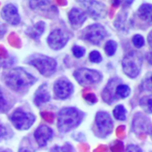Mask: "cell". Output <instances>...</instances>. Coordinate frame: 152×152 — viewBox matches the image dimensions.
Masks as SVG:
<instances>
[{"label": "cell", "instance_id": "obj_14", "mask_svg": "<svg viewBox=\"0 0 152 152\" xmlns=\"http://www.w3.org/2000/svg\"><path fill=\"white\" fill-rule=\"evenodd\" d=\"M68 19L72 26H73L74 28H78L85 23V21L87 20V15L83 10L74 7L72 8L69 12Z\"/></svg>", "mask_w": 152, "mask_h": 152}, {"label": "cell", "instance_id": "obj_35", "mask_svg": "<svg viewBox=\"0 0 152 152\" xmlns=\"http://www.w3.org/2000/svg\"><path fill=\"white\" fill-rule=\"evenodd\" d=\"M19 152H34V151L31 150V148H29L28 147H22V148H20Z\"/></svg>", "mask_w": 152, "mask_h": 152}, {"label": "cell", "instance_id": "obj_27", "mask_svg": "<svg viewBox=\"0 0 152 152\" xmlns=\"http://www.w3.org/2000/svg\"><path fill=\"white\" fill-rule=\"evenodd\" d=\"M89 59L90 61H91L92 63H95V64H99L102 61V56L100 55V53L99 51H92L91 52L90 56H89Z\"/></svg>", "mask_w": 152, "mask_h": 152}, {"label": "cell", "instance_id": "obj_16", "mask_svg": "<svg viewBox=\"0 0 152 152\" xmlns=\"http://www.w3.org/2000/svg\"><path fill=\"white\" fill-rule=\"evenodd\" d=\"M50 99H51V96L48 90V85L46 83L40 85L34 94V99H33L34 104L39 107L43 104L49 102Z\"/></svg>", "mask_w": 152, "mask_h": 152}, {"label": "cell", "instance_id": "obj_34", "mask_svg": "<svg viewBox=\"0 0 152 152\" xmlns=\"http://www.w3.org/2000/svg\"><path fill=\"white\" fill-rule=\"evenodd\" d=\"M146 58H147L148 62L152 65V51H151V52L147 53V55H146Z\"/></svg>", "mask_w": 152, "mask_h": 152}, {"label": "cell", "instance_id": "obj_12", "mask_svg": "<svg viewBox=\"0 0 152 152\" xmlns=\"http://www.w3.org/2000/svg\"><path fill=\"white\" fill-rule=\"evenodd\" d=\"M1 17L5 22L11 25H18L21 22V17L18 13V9L13 4H7L2 8Z\"/></svg>", "mask_w": 152, "mask_h": 152}, {"label": "cell", "instance_id": "obj_21", "mask_svg": "<svg viewBox=\"0 0 152 152\" xmlns=\"http://www.w3.org/2000/svg\"><path fill=\"white\" fill-rule=\"evenodd\" d=\"M131 93V89L128 85L125 84H118L116 89H115V94L117 97L121 98V99H125L127 98Z\"/></svg>", "mask_w": 152, "mask_h": 152}, {"label": "cell", "instance_id": "obj_37", "mask_svg": "<svg viewBox=\"0 0 152 152\" xmlns=\"http://www.w3.org/2000/svg\"><path fill=\"white\" fill-rule=\"evenodd\" d=\"M0 152H12L10 149H0Z\"/></svg>", "mask_w": 152, "mask_h": 152}, {"label": "cell", "instance_id": "obj_33", "mask_svg": "<svg viewBox=\"0 0 152 152\" xmlns=\"http://www.w3.org/2000/svg\"><path fill=\"white\" fill-rule=\"evenodd\" d=\"M6 31H7V27L4 24L0 23V39H1L5 35Z\"/></svg>", "mask_w": 152, "mask_h": 152}, {"label": "cell", "instance_id": "obj_9", "mask_svg": "<svg viewBox=\"0 0 152 152\" xmlns=\"http://www.w3.org/2000/svg\"><path fill=\"white\" fill-rule=\"evenodd\" d=\"M69 40V35L61 29H56L48 37V44L54 50H60L65 47Z\"/></svg>", "mask_w": 152, "mask_h": 152}, {"label": "cell", "instance_id": "obj_24", "mask_svg": "<svg viewBox=\"0 0 152 152\" xmlns=\"http://www.w3.org/2000/svg\"><path fill=\"white\" fill-rule=\"evenodd\" d=\"M117 49V43L114 40H108L105 45V51L107 56H112L115 55Z\"/></svg>", "mask_w": 152, "mask_h": 152}, {"label": "cell", "instance_id": "obj_30", "mask_svg": "<svg viewBox=\"0 0 152 152\" xmlns=\"http://www.w3.org/2000/svg\"><path fill=\"white\" fill-rule=\"evenodd\" d=\"M50 152H72V148L68 145L55 146L51 148Z\"/></svg>", "mask_w": 152, "mask_h": 152}, {"label": "cell", "instance_id": "obj_23", "mask_svg": "<svg viewBox=\"0 0 152 152\" xmlns=\"http://www.w3.org/2000/svg\"><path fill=\"white\" fill-rule=\"evenodd\" d=\"M113 115L115 119L120 121H124L126 119V109L123 105H118L115 107Z\"/></svg>", "mask_w": 152, "mask_h": 152}, {"label": "cell", "instance_id": "obj_7", "mask_svg": "<svg viewBox=\"0 0 152 152\" xmlns=\"http://www.w3.org/2000/svg\"><path fill=\"white\" fill-rule=\"evenodd\" d=\"M107 32L105 27L99 23H94L88 26L83 31V38L93 45H100L102 40L107 37Z\"/></svg>", "mask_w": 152, "mask_h": 152}, {"label": "cell", "instance_id": "obj_19", "mask_svg": "<svg viewBox=\"0 0 152 152\" xmlns=\"http://www.w3.org/2000/svg\"><path fill=\"white\" fill-rule=\"evenodd\" d=\"M139 17L147 23H152V5L143 4L139 7L138 10Z\"/></svg>", "mask_w": 152, "mask_h": 152}, {"label": "cell", "instance_id": "obj_29", "mask_svg": "<svg viewBox=\"0 0 152 152\" xmlns=\"http://www.w3.org/2000/svg\"><path fill=\"white\" fill-rule=\"evenodd\" d=\"M132 43H133V45H134L136 48H141V47L144 46L145 41H144V39H143V37H142L141 35L136 34V35L132 38Z\"/></svg>", "mask_w": 152, "mask_h": 152}, {"label": "cell", "instance_id": "obj_32", "mask_svg": "<svg viewBox=\"0 0 152 152\" xmlns=\"http://www.w3.org/2000/svg\"><path fill=\"white\" fill-rule=\"evenodd\" d=\"M125 152H142V150H141L140 148H139L138 146L131 144V145L127 146Z\"/></svg>", "mask_w": 152, "mask_h": 152}, {"label": "cell", "instance_id": "obj_13", "mask_svg": "<svg viewBox=\"0 0 152 152\" xmlns=\"http://www.w3.org/2000/svg\"><path fill=\"white\" fill-rule=\"evenodd\" d=\"M54 132L53 130L45 124L39 125L34 132V138L39 147H45L48 140H50L53 138Z\"/></svg>", "mask_w": 152, "mask_h": 152}, {"label": "cell", "instance_id": "obj_5", "mask_svg": "<svg viewBox=\"0 0 152 152\" xmlns=\"http://www.w3.org/2000/svg\"><path fill=\"white\" fill-rule=\"evenodd\" d=\"M10 120L17 130L25 131L32 126L35 123L36 116L32 113L26 112L23 108L19 107L12 113L10 115Z\"/></svg>", "mask_w": 152, "mask_h": 152}, {"label": "cell", "instance_id": "obj_36", "mask_svg": "<svg viewBox=\"0 0 152 152\" xmlns=\"http://www.w3.org/2000/svg\"><path fill=\"white\" fill-rule=\"evenodd\" d=\"M148 44H149L150 48H152V31L149 32V34L148 36Z\"/></svg>", "mask_w": 152, "mask_h": 152}, {"label": "cell", "instance_id": "obj_11", "mask_svg": "<svg viewBox=\"0 0 152 152\" xmlns=\"http://www.w3.org/2000/svg\"><path fill=\"white\" fill-rule=\"evenodd\" d=\"M79 3L83 7L86 15L88 14L93 19L98 20L105 17L106 7L103 3L98 1H80Z\"/></svg>", "mask_w": 152, "mask_h": 152}, {"label": "cell", "instance_id": "obj_17", "mask_svg": "<svg viewBox=\"0 0 152 152\" xmlns=\"http://www.w3.org/2000/svg\"><path fill=\"white\" fill-rule=\"evenodd\" d=\"M149 128L148 120L141 114H137L132 121V129L135 132H148Z\"/></svg>", "mask_w": 152, "mask_h": 152}, {"label": "cell", "instance_id": "obj_31", "mask_svg": "<svg viewBox=\"0 0 152 152\" xmlns=\"http://www.w3.org/2000/svg\"><path fill=\"white\" fill-rule=\"evenodd\" d=\"M8 137V130L7 127H5L4 125L0 124V140H2L5 138Z\"/></svg>", "mask_w": 152, "mask_h": 152}, {"label": "cell", "instance_id": "obj_28", "mask_svg": "<svg viewBox=\"0 0 152 152\" xmlns=\"http://www.w3.org/2000/svg\"><path fill=\"white\" fill-rule=\"evenodd\" d=\"M29 4L32 9H39V8L47 7L48 4H50V2L49 1H30Z\"/></svg>", "mask_w": 152, "mask_h": 152}, {"label": "cell", "instance_id": "obj_25", "mask_svg": "<svg viewBox=\"0 0 152 152\" xmlns=\"http://www.w3.org/2000/svg\"><path fill=\"white\" fill-rule=\"evenodd\" d=\"M72 51L73 56H74L76 58H81V57H83V56L85 55L86 49H85L83 47L74 45V46L72 47Z\"/></svg>", "mask_w": 152, "mask_h": 152}, {"label": "cell", "instance_id": "obj_8", "mask_svg": "<svg viewBox=\"0 0 152 152\" xmlns=\"http://www.w3.org/2000/svg\"><path fill=\"white\" fill-rule=\"evenodd\" d=\"M95 124L101 137H107L113 131V121L108 113L99 111L96 115Z\"/></svg>", "mask_w": 152, "mask_h": 152}, {"label": "cell", "instance_id": "obj_2", "mask_svg": "<svg viewBox=\"0 0 152 152\" xmlns=\"http://www.w3.org/2000/svg\"><path fill=\"white\" fill-rule=\"evenodd\" d=\"M85 114L76 107H64L57 115V128L61 132H68L83 122Z\"/></svg>", "mask_w": 152, "mask_h": 152}, {"label": "cell", "instance_id": "obj_18", "mask_svg": "<svg viewBox=\"0 0 152 152\" xmlns=\"http://www.w3.org/2000/svg\"><path fill=\"white\" fill-rule=\"evenodd\" d=\"M45 25L44 22H38L33 26H31L26 30V34L33 39H39L45 31Z\"/></svg>", "mask_w": 152, "mask_h": 152}, {"label": "cell", "instance_id": "obj_10", "mask_svg": "<svg viewBox=\"0 0 152 152\" xmlns=\"http://www.w3.org/2000/svg\"><path fill=\"white\" fill-rule=\"evenodd\" d=\"M54 94L56 99H66L73 92L72 83L66 78H60L54 84Z\"/></svg>", "mask_w": 152, "mask_h": 152}, {"label": "cell", "instance_id": "obj_26", "mask_svg": "<svg viewBox=\"0 0 152 152\" xmlns=\"http://www.w3.org/2000/svg\"><path fill=\"white\" fill-rule=\"evenodd\" d=\"M8 102L6 99L5 96L3 95V92L0 89V112L1 113H5L9 109V106H8Z\"/></svg>", "mask_w": 152, "mask_h": 152}, {"label": "cell", "instance_id": "obj_22", "mask_svg": "<svg viewBox=\"0 0 152 152\" xmlns=\"http://www.w3.org/2000/svg\"><path fill=\"white\" fill-rule=\"evenodd\" d=\"M140 88L144 91L152 92V72L146 75L140 85Z\"/></svg>", "mask_w": 152, "mask_h": 152}, {"label": "cell", "instance_id": "obj_4", "mask_svg": "<svg viewBox=\"0 0 152 152\" xmlns=\"http://www.w3.org/2000/svg\"><path fill=\"white\" fill-rule=\"evenodd\" d=\"M142 65V56L136 51L129 52L123 59L122 66L124 72L130 78H136Z\"/></svg>", "mask_w": 152, "mask_h": 152}, {"label": "cell", "instance_id": "obj_20", "mask_svg": "<svg viewBox=\"0 0 152 152\" xmlns=\"http://www.w3.org/2000/svg\"><path fill=\"white\" fill-rule=\"evenodd\" d=\"M141 108L148 114H152V95L145 96L140 100Z\"/></svg>", "mask_w": 152, "mask_h": 152}, {"label": "cell", "instance_id": "obj_15", "mask_svg": "<svg viewBox=\"0 0 152 152\" xmlns=\"http://www.w3.org/2000/svg\"><path fill=\"white\" fill-rule=\"evenodd\" d=\"M119 83H120V80L116 79V78L109 81L107 87L104 89V91L102 92V97H103L104 101L111 104L112 102H114L115 100L117 99V96L115 94V89H116L117 85L120 84Z\"/></svg>", "mask_w": 152, "mask_h": 152}, {"label": "cell", "instance_id": "obj_6", "mask_svg": "<svg viewBox=\"0 0 152 152\" xmlns=\"http://www.w3.org/2000/svg\"><path fill=\"white\" fill-rule=\"evenodd\" d=\"M73 77L82 86H91L99 83L102 80V74L90 68H79L73 72Z\"/></svg>", "mask_w": 152, "mask_h": 152}, {"label": "cell", "instance_id": "obj_1", "mask_svg": "<svg viewBox=\"0 0 152 152\" xmlns=\"http://www.w3.org/2000/svg\"><path fill=\"white\" fill-rule=\"evenodd\" d=\"M4 80L10 90L19 94L26 93L38 81L35 76L21 67L8 70L5 74Z\"/></svg>", "mask_w": 152, "mask_h": 152}, {"label": "cell", "instance_id": "obj_3", "mask_svg": "<svg viewBox=\"0 0 152 152\" xmlns=\"http://www.w3.org/2000/svg\"><path fill=\"white\" fill-rule=\"evenodd\" d=\"M26 64L34 66L45 77H49L54 74L57 66V63L54 58L42 54L31 55L26 59Z\"/></svg>", "mask_w": 152, "mask_h": 152}]
</instances>
